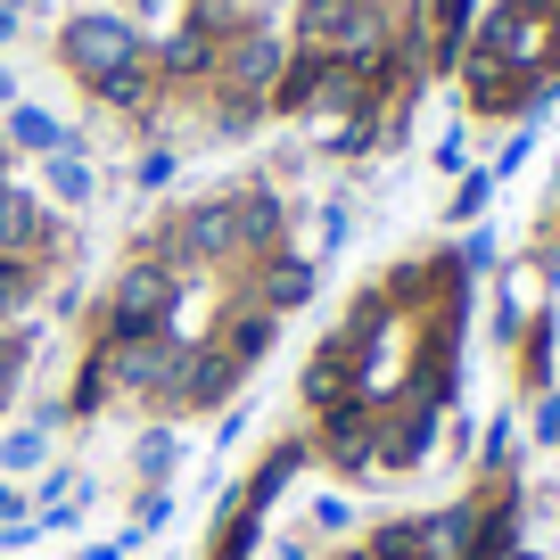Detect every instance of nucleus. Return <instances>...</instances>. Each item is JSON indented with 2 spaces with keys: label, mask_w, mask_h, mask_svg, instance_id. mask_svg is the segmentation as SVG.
<instances>
[{
  "label": "nucleus",
  "mask_w": 560,
  "mask_h": 560,
  "mask_svg": "<svg viewBox=\"0 0 560 560\" xmlns=\"http://www.w3.org/2000/svg\"><path fill=\"white\" fill-rule=\"evenodd\" d=\"M58 58H67L74 83L107 91L116 74L149 67V42H140V25H132V18H116V9H74V18L58 25Z\"/></svg>",
  "instance_id": "f257e3e1"
},
{
  "label": "nucleus",
  "mask_w": 560,
  "mask_h": 560,
  "mask_svg": "<svg viewBox=\"0 0 560 560\" xmlns=\"http://www.w3.org/2000/svg\"><path fill=\"white\" fill-rule=\"evenodd\" d=\"M182 289H190V280H182V272H165L158 256H132V264L116 272V289H107L100 330H116V338H158V330H174Z\"/></svg>",
  "instance_id": "f03ea898"
},
{
  "label": "nucleus",
  "mask_w": 560,
  "mask_h": 560,
  "mask_svg": "<svg viewBox=\"0 0 560 560\" xmlns=\"http://www.w3.org/2000/svg\"><path fill=\"white\" fill-rule=\"evenodd\" d=\"M223 91L231 100H272V83H280V67H289V42L272 34V25H240V34H223Z\"/></svg>",
  "instance_id": "7ed1b4c3"
},
{
  "label": "nucleus",
  "mask_w": 560,
  "mask_h": 560,
  "mask_svg": "<svg viewBox=\"0 0 560 560\" xmlns=\"http://www.w3.org/2000/svg\"><path fill=\"white\" fill-rule=\"evenodd\" d=\"M0 256H25V264H50L58 256L50 207H42L25 182H9V174H0Z\"/></svg>",
  "instance_id": "20e7f679"
},
{
  "label": "nucleus",
  "mask_w": 560,
  "mask_h": 560,
  "mask_svg": "<svg viewBox=\"0 0 560 560\" xmlns=\"http://www.w3.org/2000/svg\"><path fill=\"white\" fill-rule=\"evenodd\" d=\"M272 338H280V314H264V305L247 298V305H231V314H223V330H214V347H223V354H231V363H240V371H256L264 354H272Z\"/></svg>",
  "instance_id": "39448f33"
},
{
  "label": "nucleus",
  "mask_w": 560,
  "mask_h": 560,
  "mask_svg": "<svg viewBox=\"0 0 560 560\" xmlns=\"http://www.w3.org/2000/svg\"><path fill=\"white\" fill-rule=\"evenodd\" d=\"M256 305H264V314H298V305H314V264H305V256H272L256 272Z\"/></svg>",
  "instance_id": "423d86ee"
},
{
  "label": "nucleus",
  "mask_w": 560,
  "mask_h": 560,
  "mask_svg": "<svg viewBox=\"0 0 560 560\" xmlns=\"http://www.w3.org/2000/svg\"><path fill=\"white\" fill-rule=\"evenodd\" d=\"M0 140H9V149H25V158H58V149H74V132L67 124L50 116V107H9V124H0Z\"/></svg>",
  "instance_id": "0eeeda50"
},
{
  "label": "nucleus",
  "mask_w": 560,
  "mask_h": 560,
  "mask_svg": "<svg viewBox=\"0 0 560 560\" xmlns=\"http://www.w3.org/2000/svg\"><path fill=\"white\" fill-rule=\"evenodd\" d=\"M50 462H58V429H42V420L0 438V478H18V487H25V478H42Z\"/></svg>",
  "instance_id": "6e6552de"
},
{
  "label": "nucleus",
  "mask_w": 560,
  "mask_h": 560,
  "mask_svg": "<svg viewBox=\"0 0 560 560\" xmlns=\"http://www.w3.org/2000/svg\"><path fill=\"white\" fill-rule=\"evenodd\" d=\"M50 289V264H25V256H0V330L34 314V298Z\"/></svg>",
  "instance_id": "1a4fd4ad"
},
{
  "label": "nucleus",
  "mask_w": 560,
  "mask_h": 560,
  "mask_svg": "<svg viewBox=\"0 0 560 560\" xmlns=\"http://www.w3.org/2000/svg\"><path fill=\"white\" fill-rule=\"evenodd\" d=\"M42 174H50V198H58V207H74V214L100 198V174H91L83 149H58V158H42Z\"/></svg>",
  "instance_id": "9d476101"
},
{
  "label": "nucleus",
  "mask_w": 560,
  "mask_h": 560,
  "mask_svg": "<svg viewBox=\"0 0 560 560\" xmlns=\"http://www.w3.org/2000/svg\"><path fill=\"white\" fill-rule=\"evenodd\" d=\"M174 462H182V438H174V429H149V438L132 445V487H165Z\"/></svg>",
  "instance_id": "9b49d317"
},
{
  "label": "nucleus",
  "mask_w": 560,
  "mask_h": 560,
  "mask_svg": "<svg viewBox=\"0 0 560 560\" xmlns=\"http://www.w3.org/2000/svg\"><path fill=\"white\" fill-rule=\"evenodd\" d=\"M174 487H140L132 494V520H124V544H140V536H165V527H174Z\"/></svg>",
  "instance_id": "f8f14e48"
},
{
  "label": "nucleus",
  "mask_w": 560,
  "mask_h": 560,
  "mask_svg": "<svg viewBox=\"0 0 560 560\" xmlns=\"http://www.w3.org/2000/svg\"><path fill=\"white\" fill-rule=\"evenodd\" d=\"M305 527H314V544H330V536H354V527H363V511H354L338 487H322L314 503H305Z\"/></svg>",
  "instance_id": "ddd939ff"
},
{
  "label": "nucleus",
  "mask_w": 560,
  "mask_h": 560,
  "mask_svg": "<svg viewBox=\"0 0 560 560\" xmlns=\"http://www.w3.org/2000/svg\"><path fill=\"white\" fill-rule=\"evenodd\" d=\"M511 454H520V420H487V445H478V470H487V478H503V470H511Z\"/></svg>",
  "instance_id": "4468645a"
},
{
  "label": "nucleus",
  "mask_w": 560,
  "mask_h": 560,
  "mask_svg": "<svg viewBox=\"0 0 560 560\" xmlns=\"http://www.w3.org/2000/svg\"><path fill=\"white\" fill-rule=\"evenodd\" d=\"M487 198H494V174H462L454 198H445V214H454V223H478V214H487Z\"/></svg>",
  "instance_id": "2eb2a0df"
},
{
  "label": "nucleus",
  "mask_w": 560,
  "mask_h": 560,
  "mask_svg": "<svg viewBox=\"0 0 560 560\" xmlns=\"http://www.w3.org/2000/svg\"><path fill=\"white\" fill-rule=\"evenodd\" d=\"M18 387H25V338H18V330H0V404L18 396Z\"/></svg>",
  "instance_id": "dca6fc26"
},
{
  "label": "nucleus",
  "mask_w": 560,
  "mask_h": 560,
  "mask_svg": "<svg viewBox=\"0 0 560 560\" xmlns=\"http://www.w3.org/2000/svg\"><path fill=\"white\" fill-rule=\"evenodd\" d=\"M527 429H536L544 454H560V387H544V396H536V420H527Z\"/></svg>",
  "instance_id": "f3484780"
},
{
  "label": "nucleus",
  "mask_w": 560,
  "mask_h": 560,
  "mask_svg": "<svg viewBox=\"0 0 560 560\" xmlns=\"http://www.w3.org/2000/svg\"><path fill=\"white\" fill-rule=\"evenodd\" d=\"M25 520H34V487L0 478V527H25Z\"/></svg>",
  "instance_id": "a211bd4d"
},
{
  "label": "nucleus",
  "mask_w": 560,
  "mask_h": 560,
  "mask_svg": "<svg viewBox=\"0 0 560 560\" xmlns=\"http://www.w3.org/2000/svg\"><path fill=\"white\" fill-rule=\"evenodd\" d=\"M132 182H140V190H165V182H174V149H149V158H132Z\"/></svg>",
  "instance_id": "6ab92c4d"
},
{
  "label": "nucleus",
  "mask_w": 560,
  "mask_h": 560,
  "mask_svg": "<svg viewBox=\"0 0 560 560\" xmlns=\"http://www.w3.org/2000/svg\"><path fill=\"white\" fill-rule=\"evenodd\" d=\"M347 240H354V207L330 198V207H322V247H347Z\"/></svg>",
  "instance_id": "aec40b11"
},
{
  "label": "nucleus",
  "mask_w": 560,
  "mask_h": 560,
  "mask_svg": "<svg viewBox=\"0 0 560 560\" xmlns=\"http://www.w3.org/2000/svg\"><path fill=\"white\" fill-rule=\"evenodd\" d=\"M272 552H280V560H314L322 544H314V527H280V536H272Z\"/></svg>",
  "instance_id": "412c9836"
},
{
  "label": "nucleus",
  "mask_w": 560,
  "mask_h": 560,
  "mask_svg": "<svg viewBox=\"0 0 560 560\" xmlns=\"http://www.w3.org/2000/svg\"><path fill=\"white\" fill-rule=\"evenodd\" d=\"M0 100H9V107H18V74H9V67H0Z\"/></svg>",
  "instance_id": "4be33fe9"
},
{
  "label": "nucleus",
  "mask_w": 560,
  "mask_h": 560,
  "mask_svg": "<svg viewBox=\"0 0 560 560\" xmlns=\"http://www.w3.org/2000/svg\"><path fill=\"white\" fill-rule=\"evenodd\" d=\"M0 42H18V18H9V9H0Z\"/></svg>",
  "instance_id": "5701e85b"
},
{
  "label": "nucleus",
  "mask_w": 560,
  "mask_h": 560,
  "mask_svg": "<svg viewBox=\"0 0 560 560\" xmlns=\"http://www.w3.org/2000/svg\"><path fill=\"white\" fill-rule=\"evenodd\" d=\"M338 560H371V544H354V552H338Z\"/></svg>",
  "instance_id": "b1692460"
},
{
  "label": "nucleus",
  "mask_w": 560,
  "mask_h": 560,
  "mask_svg": "<svg viewBox=\"0 0 560 560\" xmlns=\"http://www.w3.org/2000/svg\"><path fill=\"white\" fill-rule=\"evenodd\" d=\"M0 9H9V18H18V9H25V0H0Z\"/></svg>",
  "instance_id": "393cba45"
},
{
  "label": "nucleus",
  "mask_w": 560,
  "mask_h": 560,
  "mask_svg": "<svg viewBox=\"0 0 560 560\" xmlns=\"http://www.w3.org/2000/svg\"><path fill=\"white\" fill-rule=\"evenodd\" d=\"M552 240H560V207H552Z\"/></svg>",
  "instance_id": "a878e982"
}]
</instances>
